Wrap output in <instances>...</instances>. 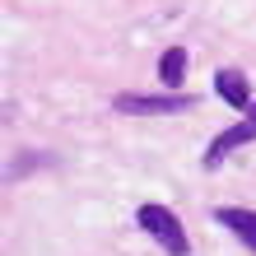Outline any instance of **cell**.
<instances>
[{"label": "cell", "mask_w": 256, "mask_h": 256, "mask_svg": "<svg viewBox=\"0 0 256 256\" xmlns=\"http://www.w3.org/2000/svg\"><path fill=\"white\" fill-rule=\"evenodd\" d=\"M135 224H140V228L154 238L168 256H186V252H191L186 228H182V219H177L172 210H163V205H140V210H135Z\"/></svg>", "instance_id": "cell-1"}, {"label": "cell", "mask_w": 256, "mask_h": 256, "mask_svg": "<svg viewBox=\"0 0 256 256\" xmlns=\"http://www.w3.org/2000/svg\"><path fill=\"white\" fill-rule=\"evenodd\" d=\"M191 94H116L112 98V108L116 112H130V116H144V112H186L191 108Z\"/></svg>", "instance_id": "cell-2"}, {"label": "cell", "mask_w": 256, "mask_h": 256, "mask_svg": "<svg viewBox=\"0 0 256 256\" xmlns=\"http://www.w3.org/2000/svg\"><path fill=\"white\" fill-rule=\"evenodd\" d=\"M252 140H256V122L247 116V122H238V126H228V130H219L214 140H210V149L200 154V163H205V168H219V163L228 158L233 149H242V144H252Z\"/></svg>", "instance_id": "cell-3"}, {"label": "cell", "mask_w": 256, "mask_h": 256, "mask_svg": "<svg viewBox=\"0 0 256 256\" xmlns=\"http://www.w3.org/2000/svg\"><path fill=\"white\" fill-rule=\"evenodd\" d=\"M214 219L228 228L242 247H252L256 252V210H238V205H224V210H214Z\"/></svg>", "instance_id": "cell-4"}, {"label": "cell", "mask_w": 256, "mask_h": 256, "mask_svg": "<svg viewBox=\"0 0 256 256\" xmlns=\"http://www.w3.org/2000/svg\"><path fill=\"white\" fill-rule=\"evenodd\" d=\"M214 88H219V98L228 102V108H238V112H247V108H252V84H247V74H238V70H219V74H214Z\"/></svg>", "instance_id": "cell-5"}, {"label": "cell", "mask_w": 256, "mask_h": 256, "mask_svg": "<svg viewBox=\"0 0 256 256\" xmlns=\"http://www.w3.org/2000/svg\"><path fill=\"white\" fill-rule=\"evenodd\" d=\"M182 74H186V52H182V47L163 52V61H158V80H163V88H177V84H182Z\"/></svg>", "instance_id": "cell-6"}, {"label": "cell", "mask_w": 256, "mask_h": 256, "mask_svg": "<svg viewBox=\"0 0 256 256\" xmlns=\"http://www.w3.org/2000/svg\"><path fill=\"white\" fill-rule=\"evenodd\" d=\"M247 116H252V122H256V98H252V108H247Z\"/></svg>", "instance_id": "cell-7"}]
</instances>
